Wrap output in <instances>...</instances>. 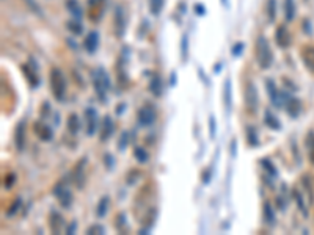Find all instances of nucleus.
Listing matches in <instances>:
<instances>
[{"label": "nucleus", "instance_id": "obj_1", "mask_svg": "<svg viewBox=\"0 0 314 235\" xmlns=\"http://www.w3.org/2000/svg\"><path fill=\"white\" fill-rule=\"evenodd\" d=\"M254 52H256V62L261 69H269L273 63V54L270 49V44L267 41V38L259 36L256 40V47H254Z\"/></svg>", "mask_w": 314, "mask_h": 235}, {"label": "nucleus", "instance_id": "obj_2", "mask_svg": "<svg viewBox=\"0 0 314 235\" xmlns=\"http://www.w3.org/2000/svg\"><path fill=\"white\" fill-rule=\"evenodd\" d=\"M66 88H68V84H66V77L63 76V72L58 68H54L51 69V90L54 92V98L57 100L63 102L65 100V96H66Z\"/></svg>", "mask_w": 314, "mask_h": 235}, {"label": "nucleus", "instance_id": "obj_3", "mask_svg": "<svg viewBox=\"0 0 314 235\" xmlns=\"http://www.w3.org/2000/svg\"><path fill=\"white\" fill-rule=\"evenodd\" d=\"M93 85H95V90L98 92V98L101 102H106V94L107 90H110V80L107 72L102 68H99L95 76H93Z\"/></svg>", "mask_w": 314, "mask_h": 235}, {"label": "nucleus", "instance_id": "obj_4", "mask_svg": "<svg viewBox=\"0 0 314 235\" xmlns=\"http://www.w3.org/2000/svg\"><path fill=\"white\" fill-rule=\"evenodd\" d=\"M54 194L58 199V204H60L63 208H69L73 204V193L69 190L68 184L65 182V179L58 180L54 186Z\"/></svg>", "mask_w": 314, "mask_h": 235}, {"label": "nucleus", "instance_id": "obj_5", "mask_svg": "<svg viewBox=\"0 0 314 235\" xmlns=\"http://www.w3.org/2000/svg\"><path fill=\"white\" fill-rule=\"evenodd\" d=\"M281 100H283V108L290 118H297L300 114L301 105L300 100L294 96H290L287 91H281Z\"/></svg>", "mask_w": 314, "mask_h": 235}, {"label": "nucleus", "instance_id": "obj_6", "mask_svg": "<svg viewBox=\"0 0 314 235\" xmlns=\"http://www.w3.org/2000/svg\"><path fill=\"white\" fill-rule=\"evenodd\" d=\"M243 102H245L250 113L256 112L258 104H259V98H258V90H256V86L251 84V82H250V84H247V86H245V92H243Z\"/></svg>", "mask_w": 314, "mask_h": 235}, {"label": "nucleus", "instance_id": "obj_7", "mask_svg": "<svg viewBox=\"0 0 314 235\" xmlns=\"http://www.w3.org/2000/svg\"><path fill=\"white\" fill-rule=\"evenodd\" d=\"M156 116L157 114H156V110H154L153 105H143V107L137 113V121L143 127H149V126L154 124Z\"/></svg>", "mask_w": 314, "mask_h": 235}, {"label": "nucleus", "instance_id": "obj_8", "mask_svg": "<svg viewBox=\"0 0 314 235\" xmlns=\"http://www.w3.org/2000/svg\"><path fill=\"white\" fill-rule=\"evenodd\" d=\"M22 72H24V76L27 77L32 88L40 86L41 78H40V74H38V66H37V63H35L33 60H30L27 64H22Z\"/></svg>", "mask_w": 314, "mask_h": 235}, {"label": "nucleus", "instance_id": "obj_9", "mask_svg": "<svg viewBox=\"0 0 314 235\" xmlns=\"http://www.w3.org/2000/svg\"><path fill=\"white\" fill-rule=\"evenodd\" d=\"M106 2L107 0H88V16L93 22H99L104 11H106Z\"/></svg>", "mask_w": 314, "mask_h": 235}, {"label": "nucleus", "instance_id": "obj_10", "mask_svg": "<svg viewBox=\"0 0 314 235\" xmlns=\"http://www.w3.org/2000/svg\"><path fill=\"white\" fill-rule=\"evenodd\" d=\"M85 166H87V158H82L76 163V166L71 172V178L76 184V186L79 190L84 188V182H85Z\"/></svg>", "mask_w": 314, "mask_h": 235}, {"label": "nucleus", "instance_id": "obj_11", "mask_svg": "<svg viewBox=\"0 0 314 235\" xmlns=\"http://www.w3.org/2000/svg\"><path fill=\"white\" fill-rule=\"evenodd\" d=\"M265 86H267V92H269V99L272 102L273 107L276 108H283V100H281V91L275 86V82L267 78L265 80Z\"/></svg>", "mask_w": 314, "mask_h": 235}, {"label": "nucleus", "instance_id": "obj_12", "mask_svg": "<svg viewBox=\"0 0 314 235\" xmlns=\"http://www.w3.org/2000/svg\"><path fill=\"white\" fill-rule=\"evenodd\" d=\"M113 28H115V34L118 38H121L126 30V18H124V11L121 6H116L115 10V16H113Z\"/></svg>", "mask_w": 314, "mask_h": 235}, {"label": "nucleus", "instance_id": "obj_13", "mask_svg": "<svg viewBox=\"0 0 314 235\" xmlns=\"http://www.w3.org/2000/svg\"><path fill=\"white\" fill-rule=\"evenodd\" d=\"M33 132L37 134V136L41 140V141H51L54 138V132L52 128L46 124L44 121H37L33 122Z\"/></svg>", "mask_w": 314, "mask_h": 235}, {"label": "nucleus", "instance_id": "obj_14", "mask_svg": "<svg viewBox=\"0 0 314 235\" xmlns=\"http://www.w3.org/2000/svg\"><path fill=\"white\" fill-rule=\"evenodd\" d=\"M300 56H301V62H303L305 68L309 70V72L314 74V46L308 44L305 47H301Z\"/></svg>", "mask_w": 314, "mask_h": 235}, {"label": "nucleus", "instance_id": "obj_15", "mask_svg": "<svg viewBox=\"0 0 314 235\" xmlns=\"http://www.w3.org/2000/svg\"><path fill=\"white\" fill-rule=\"evenodd\" d=\"M85 121H87V135L93 136L96 132V127H98V113L95 108L88 107L85 110Z\"/></svg>", "mask_w": 314, "mask_h": 235}, {"label": "nucleus", "instance_id": "obj_16", "mask_svg": "<svg viewBox=\"0 0 314 235\" xmlns=\"http://www.w3.org/2000/svg\"><path fill=\"white\" fill-rule=\"evenodd\" d=\"M49 228H51V232L52 234H62L63 232V228H65V220L63 216L58 214V212L52 210L51 215H49Z\"/></svg>", "mask_w": 314, "mask_h": 235}, {"label": "nucleus", "instance_id": "obj_17", "mask_svg": "<svg viewBox=\"0 0 314 235\" xmlns=\"http://www.w3.org/2000/svg\"><path fill=\"white\" fill-rule=\"evenodd\" d=\"M275 41L276 44L281 47V49H287L290 46V33L284 26H280L275 32Z\"/></svg>", "mask_w": 314, "mask_h": 235}, {"label": "nucleus", "instance_id": "obj_18", "mask_svg": "<svg viewBox=\"0 0 314 235\" xmlns=\"http://www.w3.org/2000/svg\"><path fill=\"white\" fill-rule=\"evenodd\" d=\"M99 46V34L96 32H90L84 40V49L88 54H95Z\"/></svg>", "mask_w": 314, "mask_h": 235}, {"label": "nucleus", "instance_id": "obj_19", "mask_svg": "<svg viewBox=\"0 0 314 235\" xmlns=\"http://www.w3.org/2000/svg\"><path fill=\"white\" fill-rule=\"evenodd\" d=\"M113 121L110 116H106L102 120V124H101V134H99V140L101 141H107L112 135H113Z\"/></svg>", "mask_w": 314, "mask_h": 235}, {"label": "nucleus", "instance_id": "obj_20", "mask_svg": "<svg viewBox=\"0 0 314 235\" xmlns=\"http://www.w3.org/2000/svg\"><path fill=\"white\" fill-rule=\"evenodd\" d=\"M15 143L18 150H24L26 146V121H21L16 127V134H15Z\"/></svg>", "mask_w": 314, "mask_h": 235}, {"label": "nucleus", "instance_id": "obj_21", "mask_svg": "<svg viewBox=\"0 0 314 235\" xmlns=\"http://www.w3.org/2000/svg\"><path fill=\"white\" fill-rule=\"evenodd\" d=\"M245 136H247V143L250 148H258L259 146V136H258V128L254 126H248L245 128Z\"/></svg>", "mask_w": 314, "mask_h": 235}, {"label": "nucleus", "instance_id": "obj_22", "mask_svg": "<svg viewBox=\"0 0 314 235\" xmlns=\"http://www.w3.org/2000/svg\"><path fill=\"white\" fill-rule=\"evenodd\" d=\"M223 104H225L226 113L229 114L231 107H232V91H231V80L229 78L225 80V85H223Z\"/></svg>", "mask_w": 314, "mask_h": 235}, {"label": "nucleus", "instance_id": "obj_23", "mask_svg": "<svg viewBox=\"0 0 314 235\" xmlns=\"http://www.w3.org/2000/svg\"><path fill=\"white\" fill-rule=\"evenodd\" d=\"M264 122H265L267 127L272 128V130H280V128H281V122L278 121V118L270 110H265V113H264Z\"/></svg>", "mask_w": 314, "mask_h": 235}, {"label": "nucleus", "instance_id": "obj_24", "mask_svg": "<svg viewBox=\"0 0 314 235\" xmlns=\"http://www.w3.org/2000/svg\"><path fill=\"white\" fill-rule=\"evenodd\" d=\"M262 218L267 224H270V226L275 224V212H273V207L270 206L269 201H265L262 204Z\"/></svg>", "mask_w": 314, "mask_h": 235}, {"label": "nucleus", "instance_id": "obj_25", "mask_svg": "<svg viewBox=\"0 0 314 235\" xmlns=\"http://www.w3.org/2000/svg\"><path fill=\"white\" fill-rule=\"evenodd\" d=\"M66 6H68L69 13H71L76 19L82 18L84 11H82V6H80V4L77 2V0H66Z\"/></svg>", "mask_w": 314, "mask_h": 235}, {"label": "nucleus", "instance_id": "obj_26", "mask_svg": "<svg viewBox=\"0 0 314 235\" xmlns=\"http://www.w3.org/2000/svg\"><path fill=\"white\" fill-rule=\"evenodd\" d=\"M68 130L71 135H77L80 130V120L76 113L69 114V118H68Z\"/></svg>", "mask_w": 314, "mask_h": 235}, {"label": "nucleus", "instance_id": "obj_27", "mask_svg": "<svg viewBox=\"0 0 314 235\" xmlns=\"http://www.w3.org/2000/svg\"><path fill=\"white\" fill-rule=\"evenodd\" d=\"M109 204H110V198L109 196H102L98 202V207H96V215L99 218H104L107 215V210H109Z\"/></svg>", "mask_w": 314, "mask_h": 235}, {"label": "nucleus", "instance_id": "obj_28", "mask_svg": "<svg viewBox=\"0 0 314 235\" xmlns=\"http://www.w3.org/2000/svg\"><path fill=\"white\" fill-rule=\"evenodd\" d=\"M283 11H284V18L287 22H290L295 18V2L294 0H284L283 5Z\"/></svg>", "mask_w": 314, "mask_h": 235}, {"label": "nucleus", "instance_id": "obj_29", "mask_svg": "<svg viewBox=\"0 0 314 235\" xmlns=\"http://www.w3.org/2000/svg\"><path fill=\"white\" fill-rule=\"evenodd\" d=\"M292 198H294V201L297 202V207L301 212V215L308 216V210H306V206H305V201H303V196H301V193L297 190V188L292 190Z\"/></svg>", "mask_w": 314, "mask_h": 235}, {"label": "nucleus", "instance_id": "obj_30", "mask_svg": "<svg viewBox=\"0 0 314 235\" xmlns=\"http://www.w3.org/2000/svg\"><path fill=\"white\" fill-rule=\"evenodd\" d=\"M66 27L68 30L71 32L73 34H82L84 32V26H82V22H80V19H73V20H68L66 22Z\"/></svg>", "mask_w": 314, "mask_h": 235}, {"label": "nucleus", "instance_id": "obj_31", "mask_svg": "<svg viewBox=\"0 0 314 235\" xmlns=\"http://www.w3.org/2000/svg\"><path fill=\"white\" fill-rule=\"evenodd\" d=\"M305 144H306V150H308V157L309 162L314 164V132H308L306 138H305Z\"/></svg>", "mask_w": 314, "mask_h": 235}, {"label": "nucleus", "instance_id": "obj_32", "mask_svg": "<svg viewBox=\"0 0 314 235\" xmlns=\"http://www.w3.org/2000/svg\"><path fill=\"white\" fill-rule=\"evenodd\" d=\"M149 91L154 94V96H160L162 94V80L159 76H156L153 80H151V84H149Z\"/></svg>", "mask_w": 314, "mask_h": 235}, {"label": "nucleus", "instance_id": "obj_33", "mask_svg": "<svg viewBox=\"0 0 314 235\" xmlns=\"http://www.w3.org/2000/svg\"><path fill=\"white\" fill-rule=\"evenodd\" d=\"M261 166L267 171V174H270L272 178H276V176H278L276 168L273 166V163H272L269 158H262V160H261Z\"/></svg>", "mask_w": 314, "mask_h": 235}, {"label": "nucleus", "instance_id": "obj_34", "mask_svg": "<svg viewBox=\"0 0 314 235\" xmlns=\"http://www.w3.org/2000/svg\"><path fill=\"white\" fill-rule=\"evenodd\" d=\"M162 8H164V0H149V10L154 16L160 14Z\"/></svg>", "mask_w": 314, "mask_h": 235}, {"label": "nucleus", "instance_id": "obj_35", "mask_svg": "<svg viewBox=\"0 0 314 235\" xmlns=\"http://www.w3.org/2000/svg\"><path fill=\"white\" fill-rule=\"evenodd\" d=\"M134 156H135L138 163H146L148 162V152L143 148H140V146H137L134 149Z\"/></svg>", "mask_w": 314, "mask_h": 235}, {"label": "nucleus", "instance_id": "obj_36", "mask_svg": "<svg viewBox=\"0 0 314 235\" xmlns=\"http://www.w3.org/2000/svg\"><path fill=\"white\" fill-rule=\"evenodd\" d=\"M267 16H269L270 22L275 20V16H276V0H267Z\"/></svg>", "mask_w": 314, "mask_h": 235}, {"label": "nucleus", "instance_id": "obj_37", "mask_svg": "<svg viewBox=\"0 0 314 235\" xmlns=\"http://www.w3.org/2000/svg\"><path fill=\"white\" fill-rule=\"evenodd\" d=\"M19 208H21V198H16L15 201H13V204H11L10 208L7 210V215L8 216H13Z\"/></svg>", "mask_w": 314, "mask_h": 235}, {"label": "nucleus", "instance_id": "obj_38", "mask_svg": "<svg viewBox=\"0 0 314 235\" xmlns=\"http://www.w3.org/2000/svg\"><path fill=\"white\" fill-rule=\"evenodd\" d=\"M116 229H118L120 232H126V216L124 214H120L118 216H116Z\"/></svg>", "mask_w": 314, "mask_h": 235}, {"label": "nucleus", "instance_id": "obj_39", "mask_svg": "<svg viewBox=\"0 0 314 235\" xmlns=\"http://www.w3.org/2000/svg\"><path fill=\"white\" fill-rule=\"evenodd\" d=\"M127 143H129V132H123L121 134V138L118 141V149L120 150H124L126 146H127Z\"/></svg>", "mask_w": 314, "mask_h": 235}, {"label": "nucleus", "instance_id": "obj_40", "mask_svg": "<svg viewBox=\"0 0 314 235\" xmlns=\"http://www.w3.org/2000/svg\"><path fill=\"white\" fill-rule=\"evenodd\" d=\"M104 232H106V229H104V226L101 224H93L87 229V234L88 235H93V234H98V235H102Z\"/></svg>", "mask_w": 314, "mask_h": 235}, {"label": "nucleus", "instance_id": "obj_41", "mask_svg": "<svg viewBox=\"0 0 314 235\" xmlns=\"http://www.w3.org/2000/svg\"><path fill=\"white\" fill-rule=\"evenodd\" d=\"M15 182H16V176L13 172H10V174H7V178L4 179V186L5 188H11L15 185Z\"/></svg>", "mask_w": 314, "mask_h": 235}, {"label": "nucleus", "instance_id": "obj_42", "mask_svg": "<svg viewBox=\"0 0 314 235\" xmlns=\"http://www.w3.org/2000/svg\"><path fill=\"white\" fill-rule=\"evenodd\" d=\"M243 47H245V44H243V42H236L234 46H232V49H231L232 56H240V54H242V50H243Z\"/></svg>", "mask_w": 314, "mask_h": 235}, {"label": "nucleus", "instance_id": "obj_43", "mask_svg": "<svg viewBox=\"0 0 314 235\" xmlns=\"http://www.w3.org/2000/svg\"><path fill=\"white\" fill-rule=\"evenodd\" d=\"M26 2H27V5L30 6V10H32V11H35V13H37V14H41V11H40V5H38L37 2H35V0H26Z\"/></svg>", "mask_w": 314, "mask_h": 235}, {"label": "nucleus", "instance_id": "obj_44", "mask_svg": "<svg viewBox=\"0 0 314 235\" xmlns=\"http://www.w3.org/2000/svg\"><path fill=\"white\" fill-rule=\"evenodd\" d=\"M301 180H303V184H305L306 192H309V194H311V202H314V193H312V188H311V182H309V179H308L306 176H305V178L301 179Z\"/></svg>", "mask_w": 314, "mask_h": 235}, {"label": "nucleus", "instance_id": "obj_45", "mask_svg": "<svg viewBox=\"0 0 314 235\" xmlns=\"http://www.w3.org/2000/svg\"><path fill=\"white\" fill-rule=\"evenodd\" d=\"M209 134H211V138H214L215 136V118L214 116H211L209 118Z\"/></svg>", "mask_w": 314, "mask_h": 235}, {"label": "nucleus", "instance_id": "obj_46", "mask_svg": "<svg viewBox=\"0 0 314 235\" xmlns=\"http://www.w3.org/2000/svg\"><path fill=\"white\" fill-rule=\"evenodd\" d=\"M51 113V105H49V102H43L41 104V116H48Z\"/></svg>", "mask_w": 314, "mask_h": 235}, {"label": "nucleus", "instance_id": "obj_47", "mask_svg": "<svg viewBox=\"0 0 314 235\" xmlns=\"http://www.w3.org/2000/svg\"><path fill=\"white\" fill-rule=\"evenodd\" d=\"M104 163H106V166L109 170H112L113 168V157L110 154H106V156H104Z\"/></svg>", "mask_w": 314, "mask_h": 235}, {"label": "nucleus", "instance_id": "obj_48", "mask_svg": "<svg viewBox=\"0 0 314 235\" xmlns=\"http://www.w3.org/2000/svg\"><path fill=\"white\" fill-rule=\"evenodd\" d=\"M195 11L198 14H204V6L203 5H195Z\"/></svg>", "mask_w": 314, "mask_h": 235}, {"label": "nucleus", "instance_id": "obj_49", "mask_svg": "<svg viewBox=\"0 0 314 235\" xmlns=\"http://www.w3.org/2000/svg\"><path fill=\"white\" fill-rule=\"evenodd\" d=\"M231 154H232V156H236V140H232V141H231Z\"/></svg>", "mask_w": 314, "mask_h": 235}, {"label": "nucleus", "instance_id": "obj_50", "mask_svg": "<svg viewBox=\"0 0 314 235\" xmlns=\"http://www.w3.org/2000/svg\"><path fill=\"white\" fill-rule=\"evenodd\" d=\"M74 230H76V222H73L71 228H68V234H73Z\"/></svg>", "mask_w": 314, "mask_h": 235}, {"label": "nucleus", "instance_id": "obj_51", "mask_svg": "<svg viewBox=\"0 0 314 235\" xmlns=\"http://www.w3.org/2000/svg\"><path fill=\"white\" fill-rule=\"evenodd\" d=\"M123 110H124V105H118V107H116V113H123Z\"/></svg>", "mask_w": 314, "mask_h": 235}, {"label": "nucleus", "instance_id": "obj_52", "mask_svg": "<svg viewBox=\"0 0 314 235\" xmlns=\"http://www.w3.org/2000/svg\"><path fill=\"white\" fill-rule=\"evenodd\" d=\"M222 4H223V6H225V8H228V6H229V2H228V0H222Z\"/></svg>", "mask_w": 314, "mask_h": 235}]
</instances>
